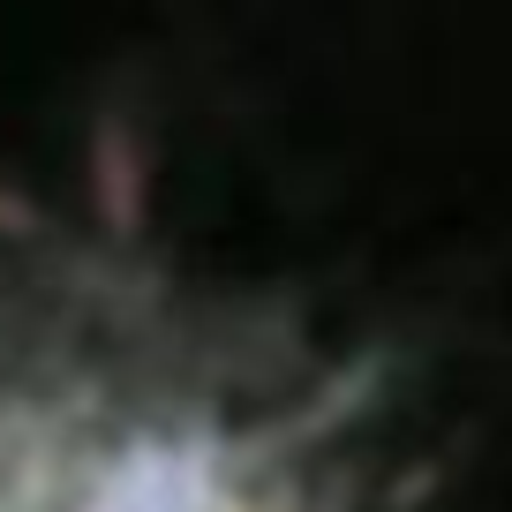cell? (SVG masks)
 <instances>
[{"label": "cell", "mask_w": 512, "mask_h": 512, "mask_svg": "<svg viewBox=\"0 0 512 512\" xmlns=\"http://www.w3.org/2000/svg\"><path fill=\"white\" fill-rule=\"evenodd\" d=\"M0 512H452L407 407L317 324L128 249L0 347Z\"/></svg>", "instance_id": "6da1fadb"}]
</instances>
